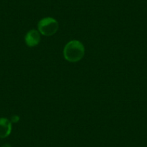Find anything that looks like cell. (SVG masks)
I'll use <instances>...</instances> for the list:
<instances>
[{"label":"cell","mask_w":147,"mask_h":147,"mask_svg":"<svg viewBox=\"0 0 147 147\" xmlns=\"http://www.w3.org/2000/svg\"><path fill=\"white\" fill-rule=\"evenodd\" d=\"M20 120V118L19 116H18V115H14V116L12 117V118H11V123H17Z\"/></svg>","instance_id":"5b68a950"},{"label":"cell","mask_w":147,"mask_h":147,"mask_svg":"<svg viewBox=\"0 0 147 147\" xmlns=\"http://www.w3.org/2000/svg\"><path fill=\"white\" fill-rule=\"evenodd\" d=\"M85 53V48L82 43L77 40H72L66 43L63 49L64 59L69 62L75 63L83 59Z\"/></svg>","instance_id":"6da1fadb"},{"label":"cell","mask_w":147,"mask_h":147,"mask_svg":"<svg viewBox=\"0 0 147 147\" xmlns=\"http://www.w3.org/2000/svg\"><path fill=\"white\" fill-rule=\"evenodd\" d=\"M59 27L57 20L50 17L43 18L38 23L39 32L46 36H51L56 34L59 30Z\"/></svg>","instance_id":"7a4b0ae2"},{"label":"cell","mask_w":147,"mask_h":147,"mask_svg":"<svg viewBox=\"0 0 147 147\" xmlns=\"http://www.w3.org/2000/svg\"><path fill=\"white\" fill-rule=\"evenodd\" d=\"M25 41L28 47H35L39 44L40 41V35L39 31L36 30H30L27 32L25 37Z\"/></svg>","instance_id":"3957f363"},{"label":"cell","mask_w":147,"mask_h":147,"mask_svg":"<svg viewBox=\"0 0 147 147\" xmlns=\"http://www.w3.org/2000/svg\"><path fill=\"white\" fill-rule=\"evenodd\" d=\"M2 147H11V146L9 145V144H4V145L2 146Z\"/></svg>","instance_id":"8992f818"},{"label":"cell","mask_w":147,"mask_h":147,"mask_svg":"<svg viewBox=\"0 0 147 147\" xmlns=\"http://www.w3.org/2000/svg\"><path fill=\"white\" fill-rule=\"evenodd\" d=\"M12 131V123L7 118H0V138H5L9 136Z\"/></svg>","instance_id":"277c9868"}]
</instances>
